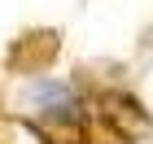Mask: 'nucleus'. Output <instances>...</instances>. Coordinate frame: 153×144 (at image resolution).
<instances>
[{"label": "nucleus", "mask_w": 153, "mask_h": 144, "mask_svg": "<svg viewBox=\"0 0 153 144\" xmlns=\"http://www.w3.org/2000/svg\"><path fill=\"white\" fill-rule=\"evenodd\" d=\"M22 105L26 109H44V114H66L70 109V92L53 79H31L22 87Z\"/></svg>", "instance_id": "f257e3e1"}]
</instances>
